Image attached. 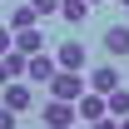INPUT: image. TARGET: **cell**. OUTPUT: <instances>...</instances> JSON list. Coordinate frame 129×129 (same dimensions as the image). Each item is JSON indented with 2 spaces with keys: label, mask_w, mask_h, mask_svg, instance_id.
<instances>
[{
  "label": "cell",
  "mask_w": 129,
  "mask_h": 129,
  "mask_svg": "<svg viewBox=\"0 0 129 129\" xmlns=\"http://www.w3.org/2000/svg\"><path fill=\"white\" fill-rule=\"evenodd\" d=\"M84 70H60V75H55V80H50V94L55 99H75V104H80V94H84Z\"/></svg>",
  "instance_id": "obj_1"
},
{
  "label": "cell",
  "mask_w": 129,
  "mask_h": 129,
  "mask_svg": "<svg viewBox=\"0 0 129 129\" xmlns=\"http://www.w3.org/2000/svg\"><path fill=\"white\" fill-rule=\"evenodd\" d=\"M55 75H60V55H50V50L30 55V70H25V80H30V84H45V89H50Z\"/></svg>",
  "instance_id": "obj_2"
},
{
  "label": "cell",
  "mask_w": 129,
  "mask_h": 129,
  "mask_svg": "<svg viewBox=\"0 0 129 129\" xmlns=\"http://www.w3.org/2000/svg\"><path fill=\"white\" fill-rule=\"evenodd\" d=\"M104 114H109V94H99V89L80 94V124H94V119H104Z\"/></svg>",
  "instance_id": "obj_3"
},
{
  "label": "cell",
  "mask_w": 129,
  "mask_h": 129,
  "mask_svg": "<svg viewBox=\"0 0 129 129\" xmlns=\"http://www.w3.org/2000/svg\"><path fill=\"white\" fill-rule=\"evenodd\" d=\"M5 104H10L15 114H25V109H30V104H35V94H30V80H10V84H5Z\"/></svg>",
  "instance_id": "obj_4"
},
{
  "label": "cell",
  "mask_w": 129,
  "mask_h": 129,
  "mask_svg": "<svg viewBox=\"0 0 129 129\" xmlns=\"http://www.w3.org/2000/svg\"><path fill=\"white\" fill-rule=\"evenodd\" d=\"M55 55H60V70H84V60H89L84 55V40H64Z\"/></svg>",
  "instance_id": "obj_5"
},
{
  "label": "cell",
  "mask_w": 129,
  "mask_h": 129,
  "mask_svg": "<svg viewBox=\"0 0 129 129\" xmlns=\"http://www.w3.org/2000/svg\"><path fill=\"white\" fill-rule=\"evenodd\" d=\"M104 55H109V60L129 55V25H109V30H104Z\"/></svg>",
  "instance_id": "obj_6"
},
{
  "label": "cell",
  "mask_w": 129,
  "mask_h": 129,
  "mask_svg": "<svg viewBox=\"0 0 129 129\" xmlns=\"http://www.w3.org/2000/svg\"><path fill=\"white\" fill-rule=\"evenodd\" d=\"M119 70H114V64H99L94 75H89V89H99V94H114V89H119Z\"/></svg>",
  "instance_id": "obj_7"
},
{
  "label": "cell",
  "mask_w": 129,
  "mask_h": 129,
  "mask_svg": "<svg viewBox=\"0 0 129 129\" xmlns=\"http://www.w3.org/2000/svg\"><path fill=\"white\" fill-rule=\"evenodd\" d=\"M35 20H40V10H35V5H15V10H10V20H5V25H10V30H30V25H35Z\"/></svg>",
  "instance_id": "obj_8"
},
{
  "label": "cell",
  "mask_w": 129,
  "mask_h": 129,
  "mask_svg": "<svg viewBox=\"0 0 129 129\" xmlns=\"http://www.w3.org/2000/svg\"><path fill=\"white\" fill-rule=\"evenodd\" d=\"M15 50H25V55H40V50H45V35H40V25L20 30V35H15Z\"/></svg>",
  "instance_id": "obj_9"
},
{
  "label": "cell",
  "mask_w": 129,
  "mask_h": 129,
  "mask_svg": "<svg viewBox=\"0 0 129 129\" xmlns=\"http://www.w3.org/2000/svg\"><path fill=\"white\" fill-rule=\"evenodd\" d=\"M60 15H64V25H84L89 20V0H64Z\"/></svg>",
  "instance_id": "obj_10"
},
{
  "label": "cell",
  "mask_w": 129,
  "mask_h": 129,
  "mask_svg": "<svg viewBox=\"0 0 129 129\" xmlns=\"http://www.w3.org/2000/svg\"><path fill=\"white\" fill-rule=\"evenodd\" d=\"M109 114H114V119H124V114H129V89H124V84L109 94Z\"/></svg>",
  "instance_id": "obj_11"
},
{
  "label": "cell",
  "mask_w": 129,
  "mask_h": 129,
  "mask_svg": "<svg viewBox=\"0 0 129 129\" xmlns=\"http://www.w3.org/2000/svg\"><path fill=\"white\" fill-rule=\"evenodd\" d=\"M0 129H20V114L10 109V104H0Z\"/></svg>",
  "instance_id": "obj_12"
},
{
  "label": "cell",
  "mask_w": 129,
  "mask_h": 129,
  "mask_svg": "<svg viewBox=\"0 0 129 129\" xmlns=\"http://www.w3.org/2000/svg\"><path fill=\"white\" fill-rule=\"evenodd\" d=\"M30 5L40 10V15H60V5H64V0H30Z\"/></svg>",
  "instance_id": "obj_13"
},
{
  "label": "cell",
  "mask_w": 129,
  "mask_h": 129,
  "mask_svg": "<svg viewBox=\"0 0 129 129\" xmlns=\"http://www.w3.org/2000/svg\"><path fill=\"white\" fill-rule=\"evenodd\" d=\"M10 50H15V30H10V25H0V55H10Z\"/></svg>",
  "instance_id": "obj_14"
},
{
  "label": "cell",
  "mask_w": 129,
  "mask_h": 129,
  "mask_svg": "<svg viewBox=\"0 0 129 129\" xmlns=\"http://www.w3.org/2000/svg\"><path fill=\"white\" fill-rule=\"evenodd\" d=\"M89 129H119V119H109V114H104V119H94Z\"/></svg>",
  "instance_id": "obj_15"
},
{
  "label": "cell",
  "mask_w": 129,
  "mask_h": 129,
  "mask_svg": "<svg viewBox=\"0 0 129 129\" xmlns=\"http://www.w3.org/2000/svg\"><path fill=\"white\" fill-rule=\"evenodd\" d=\"M5 84H10V70H5V60H0V89H5Z\"/></svg>",
  "instance_id": "obj_16"
},
{
  "label": "cell",
  "mask_w": 129,
  "mask_h": 129,
  "mask_svg": "<svg viewBox=\"0 0 129 129\" xmlns=\"http://www.w3.org/2000/svg\"><path fill=\"white\" fill-rule=\"evenodd\" d=\"M119 129H129V114H124V119H119Z\"/></svg>",
  "instance_id": "obj_17"
},
{
  "label": "cell",
  "mask_w": 129,
  "mask_h": 129,
  "mask_svg": "<svg viewBox=\"0 0 129 129\" xmlns=\"http://www.w3.org/2000/svg\"><path fill=\"white\" fill-rule=\"evenodd\" d=\"M114 5H124V10H129V0H114Z\"/></svg>",
  "instance_id": "obj_18"
},
{
  "label": "cell",
  "mask_w": 129,
  "mask_h": 129,
  "mask_svg": "<svg viewBox=\"0 0 129 129\" xmlns=\"http://www.w3.org/2000/svg\"><path fill=\"white\" fill-rule=\"evenodd\" d=\"M75 129H89V124H75Z\"/></svg>",
  "instance_id": "obj_19"
},
{
  "label": "cell",
  "mask_w": 129,
  "mask_h": 129,
  "mask_svg": "<svg viewBox=\"0 0 129 129\" xmlns=\"http://www.w3.org/2000/svg\"><path fill=\"white\" fill-rule=\"evenodd\" d=\"M89 5H99V0H89Z\"/></svg>",
  "instance_id": "obj_20"
}]
</instances>
